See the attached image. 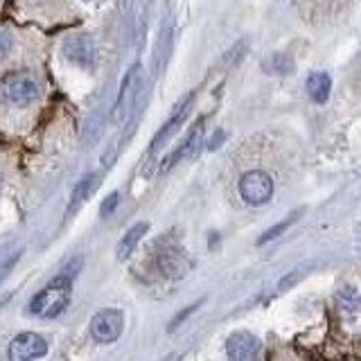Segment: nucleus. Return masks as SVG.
Returning <instances> with one entry per match:
<instances>
[{
    "label": "nucleus",
    "instance_id": "f257e3e1",
    "mask_svg": "<svg viewBox=\"0 0 361 361\" xmlns=\"http://www.w3.org/2000/svg\"><path fill=\"white\" fill-rule=\"evenodd\" d=\"M73 296V274L56 276L48 287H43L27 305V312L39 319H56L71 305Z\"/></svg>",
    "mask_w": 361,
    "mask_h": 361
},
{
    "label": "nucleus",
    "instance_id": "f03ea898",
    "mask_svg": "<svg viewBox=\"0 0 361 361\" xmlns=\"http://www.w3.org/2000/svg\"><path fill=\"white\" fill-rule=\"evenodd\" d=\"M41 95L39 82L30 75H14L7 77L3 84H0V97H3L5 104L9 106H27L34 99Z\"/></svg>",
    "mask_w": 361,
    "mask_h": 361
},
{
    "label": "nucleus",
    "instance_id": "7ed1b4c3",
    "mask_svg": "<svg viewBox=\"0 0 361 361\" xmlns=\"http://www.w3.org/2000/svg\"><path fill=\"white\" fill-rule=\"evenodd\" d=\"M240 197L248 206H264L274 197V178L262 169H251L240 178Z\"/></svg>",
    "mask_w": 361,
    "mask_h": 361
},
{
    "label": "nucleus",
    "instance_id": "20e7f679",
    "mask_svg": "<svg viewBox=\"0 0 361 361\" xmlns=\"http://www.w3.org/2000/svg\"><path fill=\"white\" fill-rule=\"evenodd\" d=\"M88 330L97 343H116L124 330V314L116 307L99 310L93 319H90Z\"/></svg>",
    "mask_w": 361,
    "mask_h": 361
},
{
    "label": "nucleus",
    "instance_id": "39448f33",
    "mask_svg": "<svg viewBox=\"0 0 361 361\" xmlns=\"http://www.w3.org/2000/svg\"><path fill=\"white\" fill-rule=\"evenodd\" d=\"M50 343L37 332H23L7 345V361H39L48 355Z\"/></svg>",
    "mask_w": 361,
    "mask_h": 361
},
{
    "label": "nucleus",
    "instance_id": "423d86ee",
    "mask_svg": "<svg viewBox=\"0 0 361 361\" xmlns=\"http://www.w3.org/2000/svg\"><path fill=\"white\" fill-rule=\"evenodd\" d=\"M190 262L188 257L183 255V251H180L178 246L169 244V246H161L156 251V269L158 274H161L163 278L167 280H178L185 276Z\"/></svg>",
    "mask_w": 361,
    "mask_h": 361
},
{
    "label": "nucleus",
    "instance_id": "0eeeda50",
    "mask_svg": "<svg viewBox=\"0 0 361 361\" xmlns=\"http://www.w3.org/2000/svg\"><path fill=\"white\" fill-rule=\"evenodd\" d=\"M226 355L231 361H259L262 343L251 332H235L226 341Z\"/></svg>",
    "mask_w": 361,
    "mask_h": 361
},
{
    "label": "nucleus",
    "instance_id": "6e6552de",
    "mask_svg": "<svg viewBox=\"0 0 361 361\" xmlns=\"http://www.w3.org/2000/svg\"><path fill=\"white\" fill-rule=\"evenodd\" d=\"M192 102H195V93H188L183 99L178 102L176 109L172 111V116H169V120L163 124L161 131H158V133H156V138L152 140V145H149V154H156V152L161 149V147L176 133V129H178L180 124H183V120L188 118V111H190V104H192Z\"/></svg>",
    "mask_w": 361,
    "mask_h": 361
},
{
    "label": "nucleus",
    "instance_id": "1a4fd4ad",
    "mask_svg": "<svg viewBox=\"0 0 361 361\" xmlns=\"http://www.w3.org/2000/svg\"><path fill=\"white\" fill-rule=\"evenodd\" d=\"M203 120H199L195 127L190 129V133L185 135V140L180 142L176 149L169 154L165 161L161 163V174H165V172H169V169H172L174 165H178L180 161H183V158H188L190 154H195L197 149H199V142H201V138H203Z\"/></svg>",
    "mask_w": 361,
    "mask_h": 361
},
{
    "label": "nucleus",
    "instance_id": "9d476101",
    "mask_svg": "<svg viewBox=\"0 0 361 361\" xmlns=\"http://www.w3.org/2000/svg\"><path fill=\"white\" fill-rule=\"evenodd\" d=\"M147 231H149V224L147 221H140V224H135L131 226V228L124 233V237L120 240L118 244V257L120 259H127L133 251H135V246L140 244V240L147 235Z\"/></svg>",
    "mask_w": 361,
    "mask_h": 361
},
{
    "label": "nucleus",
    "instance_id": "9b49d317",
    "mask_svg": "<svg viewBox=\"0 0 361 361\" xmlns=\"http://www.w3.org/2000/svg\"><path fill=\"white\" fill-rule=\"evenodd\" d=\"M332 90V79L327 73H312L307 79V93L312 95V99L316 104H325L327 97H330Z\"/></svg>",
    "mask_w": 361,
    "mask_h": 361
},
{
    "label": "nucleus",
    "instance_id": "f8f14e48",
    "mask_svg": "<svg viewBox=\"0 0 361 361\" xmlns=\"http://www.w3.org/2000/svg\"><path fill=\"white\" fill-rule=\"evenodd\" d=\"M140 73V66H133L131 71L124 75V82H122V86H120V95H118V99H116V106H113V120H120L122 116H124V111H127V106H129V102H131V86H133V79H135V75Z\"/></svg>",
    "mask_w": 361,
    "mask_h": 361
},
{
    "label": "nucleus",
    "instance_id": "ddd939ff",
    "mask_svg": "<svg viewBox=\"0 0 361 361\" xmlns=\"http://www.w3.org/2000/svg\"><path fill=\"white\" fill-rule=\"evenodd\" d=\"M66 54L71 56L73 61L82 63V66H90L95 61V45L86 41V39H75L71 45L66 48Z\"/></svg>",
    "mask_w": 361,
    "mask_h": 361
},
{
    "label": "nucleus",
    "instance_id": "4468645a",
    "mask_svg": "<svg viewBox=\"0 0 361 361\" xmlns=\"http://www.w3.org/2000/svg\"><path fill=\"white\" fill-rule=\"evenodd\" d=\"M97 188V174H86L79 183L75 185V190H73V197H71V212H75L82 203L93 195V190Z\"/></svg>",
    "mask_w": 361,
    "mask_h": 361
},
{
    "label": "nucleus",
    "instance_id": "2eb2a0df",
    "mask_svg": "<svg viewBox=\"0 0 361 361\" xmlns=\"http://www.w3.org/2000/svg\"><path fill=\"white\" fill-rule=\"evenodd\" d=\"M118 203H120V192H111V195L102 201V210H99V214L102 217H111L113 212H116V208H118Z\"/></svg>",
    "mask_w": 361,
    "mask_h": 361
},
{
    "label": "nucleus",
    "instance_id": "dca6fc26",
    "mask_svg": "<svg viewBox=\"0 0 361 361\" xmlns=\"http://www.w3.org/2000/svg\"><path fill=\"white\" fill-rule=\"evenodd\" d=\"M291 224V219H287V221H282V224H278V226H274V231H269V233H264L262 237H259V242L257 244H264V242H269V240H274V237H278L282 231L287 228V226Z\"/></svg>",
    "mask_w": 361,
    "mask_h": 361
},
{
    "label": "nucleus",
    "instance_id": "f3484780",
    "mask_svg": "<svg viewBox=\"0 0 361 361\" xmlns=\"http://www.w3.org/2000/svg\"><path fill=\"white\" fill-rule=\"evenodd\" d=\"M9 50H11V37L5 30H0V59H5Z\"/></svg>",
    "mask_w": 361,
    "mask_h": 361
},
{
    "label": "nucleus",
    "instance_id": "a211bd4d",
    "mask_svg": "<svg viewBox=\"0 0 361 361\" xmlns=\"http://www.w3.org/2000/svg\"><path fill=\"white\" fill-rule=\"evenodd\" d=\"M0 3H3V0H0Z\"/></svg>",
    "mask_w": 361,
    "mask_h": 361
}]
</instances>
